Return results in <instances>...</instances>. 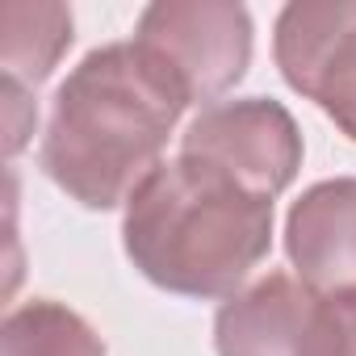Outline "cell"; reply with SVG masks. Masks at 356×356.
I'll list each match as a JSON object with an SVG mask.
<instances>
[{"mask_svg":"<svg viewBox=\"0 0 356 356\" xmlns=\"http://www.w3.org/2000/svg\"><path fill=\"white\" fill-rule=\"evenodd\" d=\"M189 97L134 38L88 51L59 84L42 134V172L84 210L126 206L163 163Z\"/></svg>","mask_w":356,"mask_h":356,"instance_id":"obj_1","label":"cell"},{"mask_svg":"<svg viewBox=\"0 0 356 356\" xmlns=\"http://www.w3.org/2000/svg\"><path fill=\"white\" fill-rule=\"evenodd\" d=\"M130 264L181 298H235L273 248V197L222 168L176 155L130 193L122 214Z\"/></svg>","mask_w":356,"mask_h":356,"instance_id":"obj_2","label":"cell"},{"mask_svg":"<svg viewBox=\"0 0 356 356\" xmlns=\"http://www.w3.org/2000/svg\"><path fill=\"white\" fill-rule=\"evenodd\" d=\"M134 42L181 84L189 105H218L252 63V13L235 0H159L147 5Z\"/></svg>","mask_w":356,"mask_h":356,"instance_id":"obj_3","label":"cell"},{"mask_svg":"<svg viewBox=\"0 0 356 356\" xmlns=\"http://www.w3.org/2000/svg\"><path fill=\"white\" fill-rule=\"evenodd\" d=\"M214 348L218 356H335L339 302L293 273H268L222 302Z\"/></svg>","mask_w":356,"mask_h":356,"instance_id":"obj_4","label":"cell"},{"mask_svg":"<svg viewBox=\"0 0 356 356\" xmlns=\"http://www.w3.org/2000/svg\"><path fill=\"white\" fill-rule=\"evenodd\" d=\"M181 155L206 159L260 197H277L302 168V130L281 101L243 97L206 105L181 134Z\"/></svg>","mask_w":356,"mask_h":356,"instance_id":"obj_5","label":"cell"},{"mask_svg":"<svg viewBox=\"0 0 356 356\" xmlns=\"http://www.w3.org/2000/svg\"><path fill=\"white\" fill-rule=\"evenodd\" d=\"M273 59L356 143V0H293L273 30Z\"/></svg>","mask_w":356,"mask_h":356,"instance_id":"obj_6","label":"cell"},{"mask_svg":"<svg viewBox=\"0 0 356 356\" xmlns=\"http://www.w3.org/2000/svg\"><path fill=\"white\" fill-rule=\"evenodd\" d=\"M285 252L318 293H356V176L310 185L285 218Z\"/></svg>","mask_w":356,"mask_h":356,"instance_id":"obj_7","label":"cell"},{"mask_svg":"<svg viewBox=\"0 0 356 356\" xmlns=\"http://www.w3.org/2000/svg\"><path fill=\"white\" fill-rule=\"evenodd\" d=\"M72 9L55 0H5L0 5V72L22 88H38L72 47Z\"/></svg>","mask_w":356,"mask_h":356,"instance_id":"obj_8","label":"cell"},{"mask_svg":"<svg viewBox=\"0 0 356 356\" xmlns=\"http://www.w3.org/2000/svg\"><path fill=\"white\" fill-rule=\"evenodd\" d=\"M0 356H105V343L63 302L34 298L5 314Z\"/></svg>","mask_w":356,"mask_h":356,"instance_id":"obj_9","label":"cell"},{"mask_svg":"<svg viewBox=\"0 0 356 356\" xmlns=\"http://www.w3.org/2000/svg\"><path fill=\"white\" fill-rule=\"evenodd\" d=\"M0 97H5V151L17 155V151L30 143L34 122H38L34 92L22 88V84H13V80H5V84H0Z\"/></svg>","mask_w":356,"mask_h":356,"instance_id":"obj_10","label":"cell"},{"mask_svg":"<svg viewBox=\"0 0 356 356\" xmlns=\"http://www.w3.org/2000/svg\"><path fill=\"white\" fill-rule=\"evenodd\" d=\"M339 302V348L335 356H356V293H335Z\"/></svg>","mask_w":356,"mask_h":356,"instance_id":"obj_11","label":"cell"}]
</instances>
